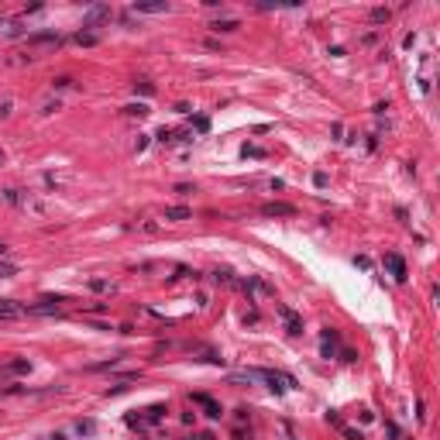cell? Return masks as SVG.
Segmentation results:
<instances>
[{
    "instance_id": "cell-17",
    "label": "cell",
    "mask_w": 440,
    "mask_h": 440,
    "mask_svg": "<svg viewBox=\"0 0 440 440\" xmlns=\"http://www.w3.org/2000/svg\"><path fill=\"white\" fill-rule=\"evenodd\" d=\"M241 155H244V158H265V148H258V145H244Z\"/></svg>"
},
{
    "instance_id": "cell-34",
    "label": "cell",
    "mask_w": 440,
    "mask_h": 440,
    "mask_svg": "<svg viewBox=\"0 0 440 440\" xmlns=\"http://www.w3.org/2000/svg\"><path fill=\"white\" fill-rule=\"evenodd\" d=\"M199 440H217V437H213V433H199Z\"/></svg>"
},
{
    "instance_id": "cell-24",
    "label": "cell",
    "mask_w": 440,
    "mask_h": 440,
    "mask_svg": "<svg viewBox=\"0 0 440 440\" xmlns=\"http://www.w3.org/2000/svg\"><path fill=\"white\" fill-rule=\"evenodd\" d=\"M14 272H17V265H11V262H0V278H11Z\"/></svg>"
},
{
    "instance_id": "cell-37",
    "label": "cell",
    "mask_w": 440,
    "mask_h": 440,
    "mask_svg": "<svg viewBox=\"0 0 440 440\" xmlns=\"http://www.w3.org/2000/svg\"><path fill=\"white\" fill-rule=\"evenodd\" d=\"M0 162H4V151H0Z\"/></svg>"
},
{
    "instance_id": "cell-6",
    "label": "cell",
    "mask_w": 440,
    "mask_h": 440,
    "mask_svg": "<svg viewBox=\"0 0 440 440\" xmlns=\"http://www.w3.org/2000/svg\"><path fill=\"white\" fill-rule=\"evenodd\" d=\"M193 403H196V406H203V413H207L210 419H220V416H224L220 403H213V399H210V395H203V392H193Z\"/></svg>"
},
{
    "instance_id": "cell-18",
    "label": "cell",
    "mask_w": 440,
    "mask_h": 440,
    "mask_svg": "<svg viewBox=\"0 0 440 440\" xmlns=\"http://www.w3.org/2000/svg\"><path fill=\"white\" fill-rule=\"evenodd\" d=\"M76 42H79V45H96V42H100V35H93V31H79V35H76Z\"/></svg>"
},
{
    "instance_id": "cell-36",
    "label": "cell",
    "mask_w": 440,
    "mask_h": 440,
    "mask_svg": "<svg viewBox=\"0 0 440 440\" xmlns=\"http://www.w3.org/2000/svg\"><path fill=\"white\" fill-rule=\"evenodd\" d=\"M0 255H7V244H0Z\"/></svg>"
},
{
    "instance_id": "cell-10",
    "label": "cell",
    "mask_w": 440,
    "mask_h": 440,
    "mask_svg": "<svg viewBox=\"0 0 440 440\" xmlns=\"http://www.w3.org/2000/svg\"><path fill=\"white\" fill-rule=\"evenodd\" d=\"M334 351H337V330L327 327L324 330V344H320V354H324V358H334Z\"/></svg>"
},
{
    "instance_id": "cell-31",
    "label": "cell",
    "mask_w": 440,
    "mask_h": 440,
    "mask_svg": "<svg viewBox=\"0 0 440 440\" xmlns=\"http://www.w3.org/2000/svg\"><path fill=\"white\" fill-rule=\"evenodd\" d=\"M148 148V138H145V134H138V141H134V151H145Z\"/></svg>"
},
{
    "instance_id": "cell-33",
    "label": "cell",
    "mask_w": 440,
    "mask_h": 440,
    "mask_svg": "<svg viewBox=\"0 0 440 440\" xmlns=\"http://www.w3.org/2000/svg\"><path fill=\"white\" fill-rule=\"evenodd\" d=\"M341 361H348V365H351V361H358V354H354V351H348V348H344V354H341Z\"/></svg>"
},
{
    "instance_id": "cell-20",
    "label": "cell",
    "mask_w": 440,
    "mask_h": 440,
    "mask_svg": "<svg viewBox=\"0 0 440 440\" xmlns=\"http://www.w3.org/2000/svg\"><path fill=\"white\" fill-rule=\"evenodd\" d=\"M134 93H141V96H151V93H155V83H148V79L134 83Z\"/></svg>"
},
{
    "instance_id": "cell-14",
    "label": "cell",
    "mask_w": 440,
    "mask_h": 440,
    "mask_svg": "<svg viewBox=\"0 0 440 440\" xmlns=\"http://www.w3.org/2000/svg\"><path fill=\"white\" fill-rule=\"evenodd\" d=\"M76 433H79V437H93V433H96V423H93V419H76Z\"/></svg>"
},
{
    "instance_id": "cell-8",
    "label": "cell",
    "mask_w": 440,
    "mask_h": 440,
    "mask_svg": "<svg viewBox=\"0 0 440 440\" xmlns=\"http://www.w3.org/2000/svg\"><path fill=\"white\" fill-rule=\"evenodd\" d=\"M31 371V361L28 358H14V361H7L4 368H0V375H28Z\"/></svg>"
},
{
    "instance_id": "cell-7",
    "label": "cell",
    "mask_w": 440,
    "mask_h": 440,
    "mask_svg": "<svg viewBox=\"0 0 440 440\" xmlns=\"http://www.w3.org/2000/svg\"><path fill=\"white\" fill-rule=\"evenodd\" d=\"M131 11L134 14H162V11H169V4L165 0H138Z\"/></svg>"
},
{
    "instance_id": "cell-30",
    "label": "cell",
    "mask_w": 440,
    "mask_h": 440,
    "mask_svg": "<svg viewBox=\"0 0 440 440\" xmlns=\"http://www.w3.org/2000/svg\"><path fill=\"white\" fill-rule=\"evenodd\" d=\"M193 124H196V131H210V121H207V117H196Z\"/></svg>"
},
{
    "instance_id": "cell-35",
    "label": "cell",
    "mask_w": 440,
    "mask_h": 440,
    "mask_svg": "<svg viewBox=\"0 0 440 440\" xmlns=\"http://www.w3.org/2000/svg\"><path fill=\"white\" fill-rule=\"evenodd\" d=\"M48 440H66V437H62V433H52V437H48Z\"/></svg>"
},
{
    "instance_id": "cell-27",
    "label": "cell",
    "mask_w": 440,
    "mask_h": 440,
    "mask_svg": "<svg viewBox=\"0 0 440 440\" xmlns=\"http://www.w3.org/2000/svg\"><path fill=\"white\" fill-rule=\"evenodd\" d=\"M175 193H179V196H189V193H193V186H189V183H179V186H175Z\"/></svg>"
},
{
    "instance_id": "cell-28",
    "label": "cell",
    "mask_w": 440,
    "mask_h": 440,
    "mask_svg": "<svg viewBox=\"0 0 440 440\" xmlns=\"http://www.w3.org/2000/svg\"><path fill=\"white\" fill-rule=\"evenodd\" d=\"M7 35H11V38H17V35H21V24H17V21H11V24H7Z\"/></svg>"
},
{
    "instance_id": "cell-38",
    "label": "cell",
    "mask_w": 440,
    "mask_h": 440,
    "mask_svg": "<svg viewBox=\"0 0 440 440\" xmlns=\"http://www.w3.org/2000/svg\"><path fill=\"white\" fill-rule=\"evenodd\" d=\"M186 440H193V437H186Z\"/></svg>"
},
{
    "instance_id": "cell-15",
    "label": "cell",
    "mask_w": 440,
    "mask_h": 440,
    "mask_svg": "<svg viewBox=\"0 0 440 440\" xmlns=\"http://www.w3.org/2000/svg\"><path fill=\"white\" fill-rule=\"evenodd\" d=\"M124 114H128V117H148L151 110H148V104H128V107H124Z\"/></svg>"
},
{
    "instance_id": "cell-3",
    "label": "cell",
    "mask_w": 440,
    "mask_h": 440,
    "mask_svg": "<svg viewBox=\"0 0 440 440\" xmlns=\"http://www.w3.org/2000/svg\"><path fill=\"white\" fill-rule=\"evenodd\" d=\"M278 316H282V324H286V330L289 334H303V316L296 310H289V306H278Z\"/></svg>"
},
{
    "instance_id": "cell-2",
    "label": "cell",
    "mask_w": 440,
    "mask_h": 440,
    "mask_svg": "<svg viewBox=\"0 0 440 440\" xmlns=\"http://www.w3.org/2000/svg\"><path fill=\"white\" fill-rule=\"evenodd\" d=\"M114 17V11L110 7H104V4H96V7H90L86 11V17H83V28H96V24H104Z\"/></svg>"
},
{
    "instance_id": "cell-11",
    "label": "cell",
    "mask_w": 440,
    "mask_h": 440,
    "mask_svg": "<svg viewBox=\"0 0 440 440\" xmlns=\"http://www.w3.org/2000/svg\"><path fill=\"white\" fill-rule=\"evenodd\" d=\"M162 416H165V406H162V403H155V406H148V409H141L145 427H148V423H162Z\"/></svg>"
},
{
    "instance_id": "cell-32",
    "label": "cell",
    "mask_w": 440,
    "mask_h": 440,
    "mask_svg": "<svg viewBox=\"0 0 440 440\" xmlns=\"http://www.w3.org/2000/svg\"><path fill=\"white\" fill-rule=\"evenodd\" d=\"M55 86H58V90H66V86H72V79H69V76H58Z\"/></svg>"
},
{
    "instance_id": "cell-13",
    "label": "cell",
    "mask_w": 440,
    "mask_h": 440,
    "mask_svg": "<svg viewBox=\"0 0 440 440\" xmlns=\"http://www.w3.org/2000/svg\"><path fill=\"white\" fill-rule=\"evenodd\" d=\"M62 38L55 35V31H38V35H31L28 38V45H58Z\"/></svg>"
},
{
    "instance_id": "cell-4",
    "label": "cell",
    "mask_w": 440,
    "mask_h": 440,
    "mask_svg": "<svg viewBox=\"0 0 440 440\" xmlns=\"http://www.w3.org/2000/svg\"><path fill=\"white\" fill-rule=\"evenodd\" d=\"M262 217H296V207H292V203H278V199H272V203L262 207Z\"/></svg>"
},
{
    "instance_id": "cell-19",
    "label": "cell",
    "mask_w": 440,
    "mask_h": 440,
    "mask_svg": "<svg viewBox=\"0 0 440 440\" xmlns=\"http://www.w3.org/2000/svg\"><path fill=\"white\" fill-rule=\"evenodd\" d=\"M210 278H213V282H224V286H231V282H234V275L227 272V268H217V272H213Z\"/></svg>"
},
{
    "instance_id": "cell-25",
    "label": "cell",
    "mask_w": 440,
    "mask_h": 440,
    "mask_svg": "<svg viewBox=\"0 0 440 440\" xmlns=\"http://www.w3.org/2000/svg\"><path fill=\"white\" fill-rule=\"evenodd\" d=\"M341 433H344V437H348V440H365V437H361V433H358V430H351V427H341Z\"/></svg>"
},
{
    "instance_id": "cell-16",
    "label": "cell",
    "mask_w": 440,
    "mask_h": 440,
    "mask_svg": "<svg viewBox=\"0 0 440 440\" xmlns=\"http://www.w3.org/2000/svg\"><path fill=\"white\" fill-rule=\"evenodd\" d=\"M210 28H213V31H217V35H220V31H237L241 24L234 21V17H227V21H213V24H210Z\"/></svg>"
},
{
    "instance_id": "cell-29",
    "label": "cell",
    "mask_w": 440,
    "mask_h": 440,
    "mask_svg": "<svg viewBox=\"0 0 440 440\" xmlns=\"http://www.w3.org/2000/svg\"><path fill=\"white\" fill-rule=\"evenodd\" d=\"M313 183H316V186H320V189H324V186L330 183V179H327V172H316V175H313Z\"/></svg>"
},
{
    "instance_id": "cell-9",
    "label": "cell",
    "mask_w": 440,
    "mask_h": 440,
    "mask_svg": "<svg viewBox=\"0 0 440 440\" xmlns=\"http://www.w3.org/2000/svg\"><path fill=\"white\" fill-rule=\"evenodd\" d=\"M24 313V306H17L14 299H0V320H17Z\"/></svg>"
},
{
    "instance_id": "cell-1",
    "label": "cell",
    "mask_w": 440,
    "mask_h": 440,
    "mask_svg": "<svg viewBox=\"0 0 440 440\" xmlns=\"http://www.w3.org/2000/svg\"><path fill=\"white\" fill-rule=\"evenodd\" d=\"M58 303H66V299L62 296H45V299L24 306V313H31V316H52V313H58Z\"/></svg>"
},
{
    "instance_id": "cell-12",
    "label": "cell",
    "mask_w": 440,
    "mask_h": 440,
    "mask_svg": "<svg viewBox=\"0 0 440 440\" xmlns=\"http://www.w3.org/2000/svg\"><path fill=\"white\" fill-rule=\"evenodd\" d=\"M162 217L172 220V224H179V220H189V217H193V210H189V207H165Z\"/></svg>"
},
{
    "instance_id": "cell-23",
    "label": "cell",
    "mask_w": 440,
    "mask_h": 440,
    "mask_svg": "<svg viewBox=\"0 0 440 440\" xmlns=\"http://www.w3.org/2000/svg\"><path fill=\"white\" fill-rule=\"evenodd\" d=\"M90 289L93 292H107L110 289V282H107V278H90Z\"/></svg>"
},
{
    "instance_id": "cell-5",
    "label": "cell",
    "mask_w": 440,
    "mask_h": 440,
    "mask_svg": "<svg viewBox=\"0 0 440 440\" xmlns=\"http://www.w3.org/2000/svg\"><path fill=\"white\" fill-rule=\"evenodd\" d=\"M385 268L392 272V278H395V282H406V278H409V272H406V262H403L399 255H392V251L385 255Z\"/></svg>"
},
{
    "instance_id": "cell-22",
    "label": "cell",
    "mask_w": 440,
    "mask_h": 440,
    "mask_svg": "<svg viewBox=\"0 0 440 440\" xmlns=\"http://www.w3.org/2000/svg\"><path fill=\"white\" fill-rule=\"evenodd\" d=\"M371 21H375V24L389 21V7H375V11H371Z\"/></svg>"
},
{
    "instance_id": "cell-26",
    "label": "cell",
    "mask_w": 440,
    "mask_h": 440,
    "mask_svg": "<svg viewBox=\"0 0 440 440\" xmlns=\"http://www.w3.org/2000/svg\"><path fill=\"white\" fill-rule=\"evenodd\" d=\"M158 141H175V131H169V128H162V131H158Z\"/></svg>"
},
{
    "instance_id": "cell-21",
    "label": "cell",
    "mask_w": 440,
    "mask_h": 440,
    "mask_svg": "<svg viewBox=\"0 0 440 440\" xmlns=\"http://www.w3.org/2000/svg\"><path fill=\"white\" fill-rule=\"evenodd\" d=\"M124 423H128V427H134V430H145V419H141L138 413H128V416H124Z\"/></svg>"
}]
</instances>
